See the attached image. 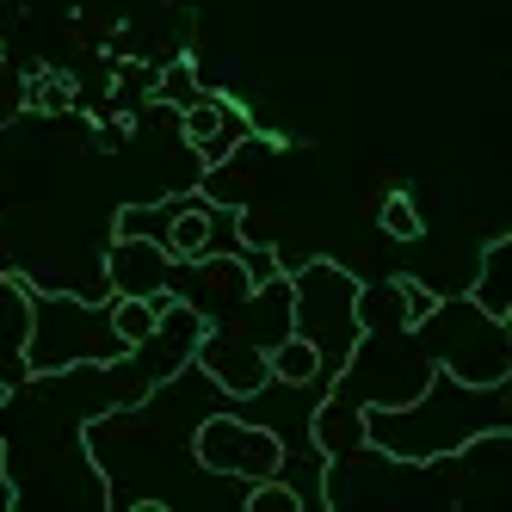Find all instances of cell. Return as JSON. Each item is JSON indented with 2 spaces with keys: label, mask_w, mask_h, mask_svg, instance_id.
Returning a JSON list of instances; mask_svg holds the SVG:
<instances>
[{
  "label": "cell",
  "mask_w": 512,
  "mask_h": 512,
  "mask_svg": "<svg viewBox=\"0 0 512 512\" xmlns=\"http://www.w3.org/2000/svg\"><path fill=\"white\" fill-rule=\"evenodd\" d=\"M512 426V377L506 383H463L451 371H432L426 389L401 408H364V445H377L401 463H432L463 451L482 432Z\"/></svg>",
  "instance_id": "6da1fadb"
},
{
  "label": "cell",
  "mask_w": 512,
  "mask_h": 512,
  "mask_svg": "<svg viewBox=\"0 0 512 512\" xmlns=\"http://www.w3.org/2000/svg\"><path fill=\"white\" fill-rule=\"evenodd\" d=\"M290 334H303L321 358L327 383L358 346V278L340 260H303L290 272Z\"/></svg>",
  "instance_id": "277c9868"
},
{
  "label": "cell",
  "mask_w": 512,
  "mask_h": 512,
  "mask_svg": "<svg viewBox=\"0 0 512 512\" xmlns=\"http://www.w3.org/2000/svg\"><path fill=\"white\" fill-rule=\"evenodd\" d=\"M216 327H229V334H241L247 346H260V352H272L278 340H290V272L253 284L247 297L235 303V315L216 321Z\"/></svg>",
  "instance_id": "30bf717a"
},
{
  "label": "cell",
  "mask_w": 512,
  "mask_h": 512,
  "mask_svg": "<svg viewBox=\"0 0 512 512\" xmlns=\"http://www.w3.org/2000/svg\"><path fill=\"white\" fill-rule=\"evenodd\" d=\"M266 364H272V377H278V383H327V371H321V358H315V346H309L303 334H290V340H278V346L266 352Z\"/></svg>",
  "instance_id": "2e32d148"
},
{
  "label": "cell",
  "mask_w": 512,
  "mask_h": 512,
  "mask_svg": "<svg viewBox=\"0 0 512 512\" xmlns=\"http://www.w3.org/2000/svg\"><path fill=\"white\" fill-rule=\"evenodd\" d=\"M25 99H31V112L62 118V112H75V81H68V75H38Z\"/></svg>",
  "instance_id": "d6986e66"
},
{
  "label": "cell",
  "mask_w": 512,
  "mask_h": 512,
  "mask_svg": "<svg viewBox=\"0 0 512 512\" xmlns=\"http://www.w3.org/2000/svg\"><path fill=\"white\" fill-rule=\"evenodd\" d=\"M420 346L432 352L438 371H451L463 383H506L512 377V334L506 321L475 309L469 297H438L432 315L414 321Z\"/></svg>",
  "instance_id": "3957f363"
},
{
  "label": "cell",
  "mask_w": 512,
  "mask_h": 512,
  "mask_svg": "<svg viewBox=\"0 0 512 512\" xmlns=\"http://www.w3.org/2000/svg\"><path fill=\"white\" fill-rule=\"evenodd\" d=\"M463 297H469L475 309L512 321V241H506V235H494V241L482 247V266H475V278H469Z\"/></svg>",
  "instance_id": "7c38bea8"
},
{
  "label": "cell",
  "mask_w": 512,
  "mask_h": 512,
  "mask_svg": "<svg viewBox=\"0 0 512 512\" xmlns=\"http://www.w3.org/2000/svg\"><path fill=\"white\" fill-rule=\"evenodd\" d=\"M383 235H389V241H420V235H426L420 204H414L408 192H389V198H383Z\"/></svg>",
  "instance_id": "ac0fdd59"
},
{
  "label": "cell",
  "mask_w": 512,
  "mask_h": 512,
  "mask_svg": "<svg viewBox=\"0 0 512 512\" xmlns=\"http://www.w3.org/2000/svg\"><path fill=\"white\" fill-rule=\"evenodd\" d=\"M25 334H31V284L7 272V278H0V383H7V389H19L31 377Z\"/></svg>",
  "instance_id": "8fae6325"
},
{
  "label": "cell",
  "mask_w": 512,
  "mask_h": 512,
  "mask_svg": "<svg viewBox=\"0 0 512 512\" xmlns=\"http://www.w3.org/2000/svg\"><path fill=\"white\" fill-rule=\"evenodd\" d=\"M0 401H7V383H0Z\"/></svg>",
  "instance_id": "7402d4cb"
},
{
  "label": "cell",
  "mask_w": 512,
  "mask_h": 512,
  "mask_svg": "<svg viewBox=\"0 0 512 512\" xmlns=\"http://www.w3.org/2000/svg\"><path fill=\"white\" fill-rule=\"evenodd\" d=\"M438 371L432 352L420 346L414 327H389V334H358L352 358L334 371L327 395L358 401V408H401L426 389V377Z\"/></svg>",
  "instance_id": "5b68a950"
},
{
  "label": "cell",
  "mask_w": 512,
  "mask_h": 512,
  "mask_svg": "<svg viewBox=\"0 0 512 512\" xmlns=\"http://www.w3.org/2000/svg\"><path fill=\"white\" fill-rule=\"evenodd\" d=\"M309 438H315L321 457L358 451L364 445V408H358V401H340V395H321L315 414H309Z\"/></svg>",
  "instance_id": "4fadbf2b"
},
{
  "label": "cell",
  "mask_w": 512,
  "mask_h": 512,
  "mask_svg": "<svg viewBox=\"0 0 512 512\" xmlns=\"http://www.w3.org/2000/svg\"><path fill=\"white\" fill-rule=\"evenodd\" d=\"M401 297H408V321H420V315H432L438 290H432V284H420V278H401Z\"/></svg>",
  "instance_id": "ffe728a7"
},
{
  "label": "cell",
  "mask_w": 512,
  "mask_h": 512,
  "mask_svg": "<svg viewBox=\"0 0 512 512\" xmlns=\"http://www.w3.org/2000/svg\"><path fill=\"white\" fill-rule=\"evenodd\" d=\"M99 272H105V297H161L173 253L161 241H142V235H112Z\"/></svg>",
  "instance_id": "9c48e42d"
},
{
  "label": "cell",
  "mask_w": 512,
  "mask_h": 512,
  "mask_svg": "<svg viewBox=\"0 0 512 512\" xmlns=\"http://www.w3.org/2000/svg\"><path fill=\"white\" fill-rule=\"evenodd\" d=\"M19 506V488H13V475H7V451H0V512Z\"/></svg>",
  "instance_id": "44dd1931"
},
{
  "label": "cell",
  "mask_w": 512,
  "mask_h": 512,
  "mask_svg": "<svg viewBox=\"0 0 512 512\" xmlns=\"http://www.w3.org/2000/svg\"><path fill=\"white\" fill-rule=\"evenodd\" d=\"M358 327H364V334H389V327H414V321H408V297H401V278L358 284Z\"/></svg>",
  "instance_id": "5bb4252c"
},
{
  "label": "cell",
  "mask_w": 512,
  "mask_h": 512,
  "mask_svg": "<svg viewBox=\"0 0 512 512\" xmlns=\"http://www.w3.org/2000/svg\"><path fill=\"white\" fill-rule=\"evenodd\" d=\"M161 303H167V290H161V297H105V309H112V327H118V340H124V346L149 340V334H155V321H161Z\"/></svg>",
  "instance_id": "9a60e30c"
},
{
  "label": "cell",
  "mask_w": 512,
  "mask_h": 512,
  "mask_svg": "<svg viewBox=\"0 0 512 512\" xmlns=\"http://www.w3.org/2000/svg\"><path fill=\"white\" fill-rule=\"evenodd\" d=\"M204 93V75H198V62H186V56H179V62H167V68H155V105H173V112H186V105Z\"/></svg>",
  "instance_id": "e0dca14e"
},
{
  "label": "cell",
  "mask_w": 512,
  "mask_h": 512,
  "mask_svg": "<svg viewBox=\"0 0 512 512\" xmlns=\"http://www.w3.org/2000/svg\"><path fill=\"white\" fill-rule=\"evenodd\" d=\"M192 364L223 389L229 401H241V395H253L260 383H272V364H266V352L260 346H247L241 334H229V327H204V340H198V352H192Z\"/></svg>",
  "instance_id": "ba28073f"
},
{
  "label": "cell",
  "mask_w": 512,
  "mask_h": 512,
  "mask_svg": "<svg viewBox=\"0 0 512 512\" xmlns=\"http://www.w3.org/2000/svg\"><path fill=\"white\" fill-rule=\"evenodd\" d=\"M179 136H186V149L198 155V167H223L235 155V142L253 136V118L223 93H198L186 112H179Z\"/></svg>",
  "instance_id": "52a82bcc"
},
{
  "label": "cell",
  "mask_w": 512,
  "mask_h": 512,
  "mask_svg": "<svg viewBox=\"0 0 512 512\" xmlns=\"http://www.w3.org/2000/svg\"><path fill=\"white\" fill-rule=\"evenodd\" d=\"M118 352H130V346L118 340L105 297H75V290H38L31 284V334H25L31 377L38 371H75V364H112Z\"/></svg>",
  "instance_id": "7a4b0ae2"
},
{
  "label": "cell",
  "mask_w": 512,
  "mask_h": 512,
  "mask_svg": "<svg viewBox=\"0 0 512 512\" xmlns=\"http://www.w3.org/2000/svg\"><path fill=\"white\" fill-rule=\"evenodd\" d=\"M192 457L210 469V475H229V482H266L284 463V445L278 432L247 420L235 408H210L198 426H192Z\"/></svg>",
  "instance_id": "8992f818"
}]
</instances>
